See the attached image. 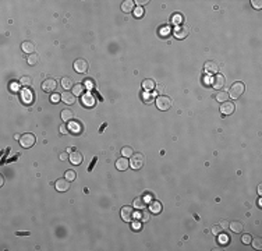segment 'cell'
I'll return each mask as SVG.
<instances>
[{
	"instance_id": "603a6c76",
	"label": "cell",
	"mask_w": 262,
	"mask_h": 251,
	"mask_svg": "<svg viewBox=\"0 0 262 251\" xmlns=\"http://www.w3.org/2000/svg\"><path fill=\"white\" fill-rule=\"evenodd\" d=\"M155 86H156V82H155L154 80H151V78L144 80V81H142V88L145 89V91H152Z\"/></svg>"
},
{
	"instance_id": "5bb4252c",
	"label": "cell",
	"mask_w": 262,
	"mask_h": 251,
	"mask_svg": "<svg viewBox=\"0 0 262 251\" xmlns=\"http://www.w3.org/2000/svg\"><path fill=\"white\" fill-rule=\"evenodd\" d=\"M68 130L74 134H80V132H82V123L78 120H71L68 124Z\"/></svg>"
},
{
	"instance_id": "d590c367",
	"label": "cell",
	"mask_w": 262,
	"mask_h": 251,
	"mask_svg": "<svg viewBox=\"0 0 262 251\" xmlns=\"http://www.w3.org/2000/svg\"><path fill=\"white\" fill-rule=\"evenodd\" d=\"M141 219L142 222H148L149 221V209H142V213H141Z\"/></svg>"
},
{
	"instance_id": "f6af8a7d",
	"label": "cell",
	"mask_w": 262,
	"mask_h": 251,
	"mask_svg": "<svg viewBox=\"0 0 262 251\" xmlns=\"http://www.w3.org/2000/svg\"><path fill=\"white\" fill-rule=\"evenodd\" d=\"M134 3H137V6L138 7H142V6H145V4H148V0H137V2H134Z\"/></svg>"
},
{
	"instance_id": "9c48e42d",
	"label": "cell",
	"mask_w": 262,
	"mask_h": 251,
	"mask_svg": "<svg viewBox=\"0 0 262 251\" xmlns=\"http://www.w3.org/2000/svg\"><path fill=\"white\" fill-rule=\"evenodd\" d=\"M81 103L85 106V108H92V106L96 103V100H95V96L91 94V92H87V94H84L81 96Z\"/></svg>"
},
{
	"instance_id": "ba28073f",
	"label": "cell",
	"mask_w": 262,
	"mask_h": 251,
	"mask_svg": "<svg viewBox=\"0 0 262 251\" xmlns=\"http://www.w3.org/2000/svg\"><path fill=\"white\" fill-rule=\"evenodd\" d=\"M236 106L233 102H229V100H226V102H223L220 105V113L224 114V116H229V114H232L233 112H234Z\"/></svg>"
},
{
	"instance_id": "4dcf8cb0",
	"label": "cell",
	"mask_w": 262,
	"mask_h": 251,
	"mask_svg": "<svg viewBox=\"0 0 262 251\" xmlns=\"http://www.w3.org/2000/svg\"><path fill=\"white\" fill-rule=\"evenodd\" d=\"M20 84L28 88V86L32 85V78H31V77H28V76H24V77H21V80H20Z\"/></svg>"
},
{
	"instance_id": "484cf974",
	"label": "cell",
	"mask_w": 262,
	"mask_h": 251,
	"mask_svg": "<svg viewBox=\"0 0 262 251\" xmlns=\"http://www.w3.org/2000/svg\"><path fill=\"white\" fill-rule=\"evenodd\" d=\"M82 92H84V85L82 84H76V85L73 86V94L76 95V96H82Z\"/></svg>"
},
{
	"instance_id": "74e56055",
	"label": "cell",
	"mask_w": 262,
	"mask_h": 251,
	"mask_svg": "<svg viewBox=\"0 0 262 251\" xmlns=\"http://www.w3.org/2000/svg\"><path fill=\"white\" fill-rule=\"evenodd\" d=\"M211 232H212V235H215V236H218L219 233L222 232V227L219 226V225H214L212 226V229H211Z\"/></svg>"
},
{
	"instance_id": "c3c4849f",
	"label": "cell",
	"mask_w": 262,
	"mask_h": 251,
	"mask_svg": "<svg viewBox=\"0 0 262 251\" xmlns=\"http://www.w3.org/2000/svg\"><path fill=\"white\" fill-rule=\"evenodd\" d=\"M132 218L140 219V218H141V212H134V213H132Z\"/></svg>"
},
{
	"instance_id": "bcb514c9",
	"label": "cell",
	"mask_w": 262,
	"mask_h": 251,
	"mask_svg": "<svg viewBox=\"0 0 262 251\" xmlns=\"http://www.w3.org/2000/svg\"><path fill=\"white\" fill-rule=\"evenodd\" d=\"M70 158V155H68V152H62L60 154V160H66Z\"/></svg>"
},
{
	"instance_id": "f546056e",
	"label": "cell",
	"mask_w": 262,
	"mask_h": 251,
	"mask_svg": "<svg viewBox=\"0 0 262 251\" xmlns=\"http://www.w3.org/2000/svg\"><path fill=\"white\" fill-rule=\"evenodd\" d=\"M250 244H252V247H254L255 250H261L262 249V239L261 237L251 239V243H250Z\"/></svg>"
},
{
	"instance_id": "30bf717a",
	"label": "cell",
	"mask_w": 262,
	"mask_h": 251,
	"mask_svg": "<svg viewBox=\"0 0 262 251\" xmlns=\"http://www.w3.org/2000/svg\"><path fill=\"white\" fill-rule=\"evenodd\" d=\"M54 187H56V190L57 191H60V193H64V191H67L68 188H70V181L67 180V179H59V180L54 183Z\"/></svg>"
},
{
	"instance_id": "3957f363",
	"label": "cell",
	"mask_w": 262,
	"mask_h": 251,
	"mask_svg": "<svg viewBox=\"0 0 262 251\" xmlns=\"http://www.w3.org/2000/svg\"><path fill=\"white\" fill-rule=\"evenodd\" d=\"M155 105H156V108L159 109V110H169V109L172 108V99L169 96H166V95H160V96L156 98V100H155Z\"/></svg>"
},
{
	"instance_id": "4316f807",
	"label": "cell",
	"mask_w": 262,
	"mask_h": 251,
	"mask_svg": "<svg viewBox=\"0 0 262 251\" xmlns=\"http://www.w3.org/2000/svg\"><path fill=\"white\" fill-rule=\"evenodd\" d=\"M215 98H216V100H219V102H226L227 99H229V94L227 92H224V91H219L216 95H215Z\"/></svg>"
},
{
	"instance_id": "52a82bcc",
	"label": "cell",
	"mask_w": 262,
	"mask_h": 251,
	"mask_svg": "<svg viewBox=\"0 0 262 251\" xmlns=\"http://www.w3.org/2000/svg\"><path fill=\"white\" fill-rule=\"evenodd\" d=\"M132 213H134V211H132V207H130V205H126L120 209V216H122V219L124 222L132 221Z\"/></svg>"
},
{
	"instance_id": "d4e9b609",
	"label": "cell",
	"mask_w": 262,
	"mask_h": 251,
	"mask_svg": "<svg viewBox=\"0 0 262 251\" xmlns=\"http://www.w3.org/2000/svg\"><path fill=\"white\" fill-rule=\"evenodd\" d=\"M60 84H62L63 89H66V91H67V89H70V88H73V86H74V85H73V80H71L70 77H67V76H66V77H63V78H62V82H60Z\"/></svg>"
},
{
	"instance_id": "816d5d0a",
	"label": "cell",
	"mask_w": 262,
	"mask_h": 251,
	"mask_svg": "<svg viewBox=\"0 0 262 251\" xmlns=\"http://www.w3.org/2000/svg\"><path fill=\"white\" fill-rule=\"evenodd\" d=\"M204 81H205V84L208 85V84H211V82H212V80L209 78V77H205V78H204Z\"/></svg>"
},
{
	"instance_id": "7402d4cb",
	"label": "cell",
	"mask_w": 262,
	"mask_h": 251,
	"mask_svg": "<svg viewBox=\"0 0 262 251\" xmlns=\"http://www.w3.org/2000/svg\"><path fill=\"white\" fill-rule=\"evenodd\" d=\"M134 8H135V3L131 2V0H124L122 3V10L124 13H131V11H134Z\"/></svg>"
},
{
	"instance_id": "8992f818",
	"label": "cell",
	"mask_w": 262,
	"mask_h": 251,
	"mask_svg": "<svg viewBox=\"0 0 262 251\" xmlns=\"http://www.w3.org/2000/svg\"><path fill=\"white\" fill-rule=\"evenodd\" d=\"M188 32H190V30L187 25H177L173 31V35H174V38H177V39H184L188 36Z\"/></svg>"
},
{
	"instance_id": "6da1fadb",
	"label": "cell",
	"mask_w": 262,
	"mask_h": 251,
	"mask_svg": "<svg viewBox=\"0 0 262 251\" xmlns=\"http://www.w3.org/2000/svg\"><path fill=\"white\" fill-rule=\"evenodd\" d=\"M244 89H246V86H244L243 82L236 81L234 84H232V86H230V89L227 91V94H229V96H232V99H238V98L243 95Z\"/></svg>"
},
{
	"instance_id": "836d02e7",
	"label": "cell",
	"mask_w": 262,
	"mask_h": 251,
	"mask_svg": "<svg viewBox=\"0 0 262 251\" xmlns=\"http://www.w3.org/2000/svg\"><path fill=\"white\" fill-rule=\"evenodd\" d=\"M218 236H219L218 241H219V243H220V244H226L227 241H229V236H227L226 233H222V232H220V233H219Z\"/></svg>"
},
{
	"instance_id": "4fadbf2b",
	"label": "cell",
	"mask_w": 262,
	"mask_h": 251,
	"mask_svg": "<svg viewBox=\"0 0 262 251\" xmlns=\"http://www.w3.org/2000/svg\"><path fill=\"white\" fill-rule=\"evenodd\" d=\"M224 77L222 76V74H216L215 76V78L212 80V85H214L215 89H218V91H222V88L224 86Z\"/></svg>"
},
{
	"instance_id": "11a10c76",
	"label": "cell",
	"mask_w": 262,
	"mask_h": 251,
	"mask_svg": "<svg viewBox=\"0 0 262 251\" xmlns=\"http://www.w3.org/2000/svg\"><path fill=\"white\" fill-rule=\"evenodd\" d=\"M258 207H262V200H261V198L258 200Z\"/></svg>"
},
{
	"instance_id": "9a60e30c",
	"label": "cell",
	"mask_w": 262,
	"mask_h": 251,
	"mask_svg": "<svg viewBox=\"0 0 262 251\" xmlns=\"http://www.w3.org/2000/svg\"><path fill=\"white\" fill-rule=\"evenodd\" d=\"M148 209H149V212L154 213V215L160 213V211H162V204H160L159 201H156V200H152L151 202H149V205H148Z\"/></svg>"
},
{
	"instance_id": "83f0119b",
	"label": "cell",
	"mask_w": 262,
	"mask_h": 251,
	"mask_svg": "<svg viewBox=\"0 0 262 251\" xmlns=\"http://www.w3.org/2000/svg\"><path fill=\"white\" fill-rule=\"evenodd\" d=\"M38 62H39V56L36 53H32V54H30L28 56V59H27V63L30 66H35V64H38Z\"/></svg>"
},
{
	"instance_id": "7bdbcfd3",
	"label": "cell",
	"mask_w": 262,
	"mask_h": 251,
	"mask_svg": "<svg viewBox=\"0 0 262 251\" xmlns=\"http://www.w3.org/2000/svg\"><path fill=\"white\" fill-rule=\"evenodd\" d=\"M219 226L222 227V230H226V229H229V222H227V221H220Z\"/></svg>"
},
{
	"instance_id": "ac0fdd59",
	"label": "cell",
	"mask_w": 262,
	"mask_h": 251,
	"mask_svg": "<svg viewBox=\"0 0 262 251\" xmlns=\"http://www.w3.org/2000/svg\"><path fill=\"white\" fill-rule=\"evenodd\" d=\"M70 162L73 163V165H81V162H82V154L81 152H78V151H73L70 154Z\"/></svg>"
},
{
	"instance_id": "e575fe53",
	"label": "cell",
	"mask_w": 262,
	"mask_h": 251,
	"mask_svg": "<svg viewBox=\"0 0 262 251\" xmlns=\"http://www.w3.org/2000/svg\"><path fill=\"white\" fill-rule=\"evenodd\" d=\"M59 100H62V96H60L59 94H54V92H53V94L50 95V102L52 103H57Z\"/></svg>"
},
{
	"instance_id": "f907efd6",
	"label": "cell",
	"mask_w": 262,
	"mask_h": 251,
	"mask_svg": "<svg viewBox=\"0 0 262 251\" xmlns=\"http://www.w3.org/2000/svg\"><path fill=\"white\" fill-rule=\"evenodd\" d=\"M160 34H169V28L168 27L162 28V30H160Z\"/></svg>"
},
{
	"instance_id": "7c38bea8",
	"label": "cell",
	"mask_w": 262,
	"mask_h": 251,
	"mask_svg": "<svg viewBox=\"0 0 262 251\" xmlns=\"http://www.w3.org/2000/svg\"><path fill=\"white\" fill-rule=\"evenodd\" d=\"M21 100H22V103H25V105H30V103H32V100H34V94L28 88L22 89L21 91Z\"/></svg>"
},
{
	"instance_id": "f5cc1de1",
	"label": "cell",
	"mask_w": 262,
	"mask_h": 251,
	"mask_svg": "<svg viewBox=\"0 0 262 251\" xmlns=\"http://www.w3.org/2000/svg\"><path fill=\"white\" fill-rule=\"evenodd\" d=\"M258 194H260V195L262 194V187H261V184L258 186Z\"/></svg>"
},
{
	"instance_id": "f35d334b",
	"label": "cell",
	"mask_w": 262,
	"mask_h": 251,
	"mask_svg": "<svg viewBox=\"0 0 262 251\" xmlns=\"http://www.w3.org/2000/svg\"><path fill=\"white\" fill-rule=\"evenodd\" d=\"M181 20H183V17H181L180 14H174V16L172 17V21H173L176 25H178V24H180V22H181Z\"/></svg>"
},
{
	"instance_id": "ab89813d",
	"label": "cell",
	"mask_w": 262,
	"mask_h": 251,
	"mask_svg": "<svg viewBox=\"0 0 262 251\" xmlns=\"http://www.w3.org/2000/svg\"><path fill=\"white\" fill-rule=\"evenodd\" d=\"M134 14H135V17H138V18H140V17H142L144 14V8L142 7H137V8H134Z\"/></svg>"
},
{
	"instance_id": "db71d44e",
	"label": "cell",
	"mask_w": 262,
	"mask_h": 251,
	"mask_svg": "<svg viewBox=\"0 0 262 251\" xmlns=\"http://www.w3.org/2000/svg\"><path fill=\"white\" fill-rule=\"evenodd\" d=\"M14 138H16L17 141H20V138H21V135H20V134H16V135H14Z\"/></svg>"
},
{
	"instance_id": "8d00e7d4",
	"label": "cell",
	"mask_w": 262,
	"mask_h": 251,
	"mask_svg": "<svg viewBox=\"0 0 262 251\" xmlns=\"http://www.w3.org/2000/svg\"><path fill=\"white\" fill-rule=\"evenodd\" d=\"M251 239H252V236L251 235H243V237H241V241H243L244 244H250L251 243Z\"/></svg>"
},
{
	"instance_id": "cb8c5ba5",
	"label": "cell",
	"mask_w": 262,
	"mask_h": 251,
	"mask_svg": "<svg viewBox=\"0 0 262 251\" xmlns=\"http://www.w3.org/2000/svg\"><path fill=\"white\" fill-rule=\"evenodd\" d=\"M62 119H63V122H71L73 120V116H74V113L70 110V109H64V110H62Z\"/></svg>"
},
{
	"instance_id": "2e32d148",
	"label": "cell",
	"mask_w": 262,
	"mask_h": 251,
	"mask_svg": "<svg viewBox=\"0 0 262 251\" xmlns=\"http://www.w3.org/2000/svg\"><path fill=\"white\" fill-rule=\"evenodd\" d=\"M204 70H205L208 74H212V73H216V71L219 70V66H218L216 62L209 60V62H206L205 64H204Z\"/></svg>"
},
{
	"instance_id": "d6a6232c",
	"label": "cell",
	"mask_w": 262,
	"mask_h": 251,
	"mask_svg": "<svg viewBox=\"0 0 262 251\" xmlns=\"http://www.w3.org/2000/svg\"><path fill=\"white\" fill-rule=\"evenodd\" d=\"M134 207L137 209H141V208H144V198L142 197H137L134 200Z\"/></svg>"
},
{
	"instance_id": "277c9868",
	"label": "cell",
	"mask_w": 262,
	"mask_h": 251,
	"mask_svg": "<svg viewBox=\"0 0 262 251\" xmlns=\"http://www.w3.org/2000/svg\"><path fill=\"white\" fill-rule=\"evenodd\" d=\"M36 138L34 134H31V132H27V134H22L21 138H20V145L22 146V148H31V146L35 144Z\"/></svg>"
},
{
	"instance_id": "ffe728a7",
	"label": "cell",
	"mask_w": 262,
	"mask_h": 251,
	"mask_svg": "<svg viewBox=\"0 0 262 251\" xmlns=\"http://www.w3.org/2000/svg\"><path fill=\"white\" fill-rule=\"evenodd\" d=\"M116 167L119 170H122V172H124V170H127L130 167V162H128V159L126 156H123L116 160Z\"/></svg>"
},
{
	"instance_id": "60d3db41",
	"label": "cell",
	"mask_w": 262,
	"mask_h": 251,
	"mask_svg": "<svg viewBox=\"0 0 262 251\" xmlns=\"http://www.w3.org/2000/svg\"><path fill=\"white\" fill-rule=\"evenodd\" d=\"M85 86H87L88 89H92L95 86V82H94V80L92 78H88V80H85Z\"/></svg>"
},
{
	"instance_id": "ee69618b",
	"label": "cell",
	"mask_w": 262,
	"mask_h": 251,
	"mask_svg": "<svg viewBox=\"0 0 262 251\" xmlns=\"http://www.w3.org/2000/svg\"><path fill=\"white\" fill-rule=\"evenodd\" d=\"M70 130H68V126H66V124H62L60 126V132L62 134H66V132H68Z\"/></svg>"
},
{
	"instance_id": "5b68a950",
	"label": "cell",
	"mask_w": 262,
	"mask_h": 251,
	"mask_svg": "<svg viewBox=\"0 0 262 251\" xmlns=\"http://www.w3.org/2000/svg\"><path fill=\"white\" fill-rule=\"evenodd\" d=\"M73 67H74V70H76L77 73L82 74V73H87V71H88L89 64H88V62L85 59H77L76 62H74Z\"/></svg>"
},
{
	"instance_id": "1f68e13d",
	"label": "cell",
	"mask_w": 262,
	"mask_h": 251,
	"mask_svg": "<svg viewBox=\"0 0 262 251\" xmlns=\"http://www.w3.org/2000/svg\"><path fill=\"white\" fill-rule=\"evenodd\" d=\"M122 154H123V156H126V158H131V155L134 154V152H132L131 146H124V148L122 149Z\"/></svg>"
},
{
	"instance_id": "7dc6e473",
	"label": "cell",
	"mask_w": 262,
	"mask_h": 251,
	"mask_svg": "<svg viewBox=\"0 0 262 251\" xmlns=\"http://www.w3.org/2000/svg\"><path fill=\"white\" fill-rule=\"evenodd\" d=\"M132 227H134V230H140L141 229V223H140V222H134V223H132Z\"/></svg>"
},
{
	"instance_id": "f1b7e54d",
	"label": "cell",
	"mask_w": 262,
	"mask_h": 251,
	"mask_svg": "<svg viewBox=\"0 0 262 251\" xmlns=\"http://www.w3.org/2000/svg\"><path fill=\"white\" fill-rule=\"evenodd\" d=\"M76 177H77L76 170H71V169L66 170V173H64V179H67L68 181H73V180H76Z\"/></svg>"
},
{
	"instance_id": "e0dca14e",
	"label": "cell",
	"mask_w": 262,
	"mask_h": 251,
	"mask_svg": "<svg viewBox=\"0 0 262 251\" xmlns=\"http://www.w3.org/2000/svg\"><path fill=\"white\" fill-rule=\"evenodd\" d=\"M229 229H232V232H234V233H241L244 229V225H243V222H240V221H232V222H229Z\"/></svg>"
},
{
	"instance_id": "681fc988",
	"label": "cell",
	"mask_w": 262,
	"mask_h": 251,
	"mask_svg": "<svg viewBox=\"0 0 262 251\" xmlns=\"http://www.w3.org/2000/svg\"><path fill=\"white\" fill-rule=\"evenodd\" d=\"M16 235H17V236H28L30 233H28V232H17Z\"/></svg>"
},
{
	"instance_id": "7a4b0ae2",
	"label": "cell",
	"mask_w": 262,
	"mask_h": 251,
	"mask_svg": "<svg viewBox=\"0 0 262 251\" xmlns=\"http://www.w3.org/2000/svg\"><path fill=\"white\" fill-rule=\"evenodd\" d=\"M144 163H145V156H144L141 152H137V154H132L131 155V160H130L131 169H134V170L142 169Z\"/></svg>"
},
{
	"instance_id": "b9f144b4",
	"label": "cell",
	"mask_w": 262,
	"mask_h": 251,
	"mask_svg": "<svg viewBox=\"0 0 262 251\" xmlns=\"http://www.w3.org/2000/svg\"><path fill=\"white\" fill-rule=\"evenodd\" d=\"M251 4H252V7L258 8V10L262 7V2H261V0H251Z\"/></svg>"
},
{
	"instance_id": "d6986e66",
	"label": "cell",
	"mask_w": 262,
	"mask_h": 251,
	"mask_svg": "<svg viewBox=\"0 0 262 251\" xmlns=\"http://www.w3.org/2000/svg\"><path fill=\"white\" fill-rule=\"evenodd\" d=\"M60 96H62V100L66 105H73V103L76 102V95H74L73 92H63Z\"/></svg>"
},
{
	"instance_id": "8fae6325",
	"label": "cell",
	"mask_w": 262,
	"mask_h": 251,
	"mask_svg": "<svg viewBox=\"0 0 262 251\" xmlns=\"http://www.w3.org/2000/svg\"><path fill=\"white\" fill-rule=\"evenodd\" d=\"M57 86V82L54 81V78H46L44 82H42V89L45 92H53Z\"/></svg>"
},
{
	"instance_id": "44dd1931",
	"label": "cell",
	"mask_w": 262,
	"mask_h": 251,
	"mask_svg": "<svg viewBox=\"0 0 262 251\" xmlns=\"http://www.w3.org/2000/svg\"><path fill=\"white\" fill-rule=\"evenodd\" d=\"M21 49H22V52H25V53L32 54L34 50H35V45L30 41H24L21 43Z\"/></svg>"
}]
</instances>
